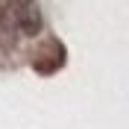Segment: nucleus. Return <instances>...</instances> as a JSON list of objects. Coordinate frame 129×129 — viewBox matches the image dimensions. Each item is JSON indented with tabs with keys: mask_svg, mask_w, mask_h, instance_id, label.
I'll return each instance as SVG.
<instances>
[{
	"mask_svg": "<svg viewBox=\"0 0 129 129\" xmlns=\"http://www.w3.org/2000/svg\"><path fill=\"white\" fill-rule=\"evenodd\" d=\"M18 38H21V29H18L15 18L3 3H0V50L3 53H12L18 47Z\"/></svg>",
	"mask_w": 129,
	"mask_h": 129,
	"instance_id": "obj_2",
	"label": "nucleus"
},
{
	"mask_svg": "<svg viewBox=\"0 0 129 129\" xmlns=\"http://www.w3.org/2000/svg\"><path fill=\"white\" fill-rule=\"evenodd\" d=\"M3 6L12 12L21 35H38L41 32V9L35 0H3Z\"/></svg>",
	"mask_w": 129,
	"mask_h": 129,
	"instance_id": "obj_1",
	"label": "nucleus"
}]
</instances>
